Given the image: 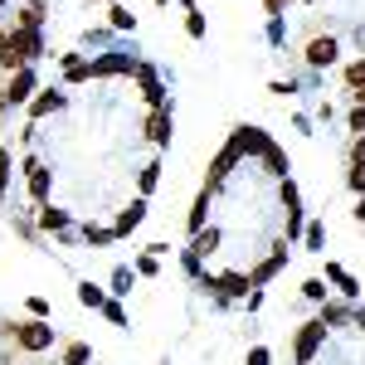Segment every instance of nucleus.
I'll use <instances>...</instances> for the list:
<instances>
[{
    "instance_id": "32",
    "label": "nucleus",
    "mask_w": 365,
    "mask_h": 365,
    "mask_svg": "<svg viewBox=\"0 0 365 365\" xmlns=\"http://www.w3.org/2000/svg\"><path fill=\"white\" fill-rule=\"evenodd\" d=\"M25 307H29V317H39V322H49V302H44V297H29Z\"/></svg>"
},
{
    "instance_id": "18",
    "label": "nucleus",
    "mask_w": 365,
    "mask_h": 365,
    "mask_svg": "<svg viewBox=\"0 0 365 365\" xmlns=\"http://www.w3.org/2000/svg\"><path fill=\"white\" fill-rule=\"evenodd\" d=\"M63 73H68V83H83V78H93V58L63 54Z\"/></svg>"
},
{
    "instance_id": "2",
    "label": "nucleus",
    "mask_w": 365,
    "mask_h": 365,
    "mask_svg": "<svg viewBox=\"0 0 365 365\" xmlns=\"http://www.w3.org/2000/svg\"><path fill=\"white\" fill-rule=\"evenodd\" d=\"M322 341H327V322H322V317H317V322H302V331H297V341H292V356H297V365H312V361H317Z\"/></svg>"
},
{
    "instance_id": "1",
    "label": "nucleus",
    "mask_w": 365,
    "mask_h": 365,
    "mask_svg": "<svg viewBox=\"0 0 365 365\" xmlns=\"http://www.w3.org/2000/svg\"><path fill=\"white\" fill-rule=\"evenodd\" d=\"M5 336H15L20 351H49V346H54V327L39 322V317H29V322H20V327H5Z\"/></svg>"
},
{
    "instance_id": "39",
    "label": "nucleus",
    "mask_w": 365,
    "mask_h": 365,
    "mask_svg": "<svg viewBox=\"0 0 365 365\" xmlns=\"http://www.w3.org/2000/svg\"><path fill=\"white\" fill-rule=\"evenodd\" d=\"M356 220H361V225H365V195H361V205H356Z\"/></svg>"
},
{
    "instance_id": "20",
    "label": "nucleus",
    "mask_w": 365,
    "mask_h": 365,
    "mask_svg": "<svg viewBox=\"0 0 365 365\" xmlns=\"http://www.w3.org/2000/svg\"><path fill=\"white\" fill-rule=\"evenodd\" d=\"M78 302H83V307H108V297H103L98 282H78Z\"/></svg>"
},
{
    "instance_id": "37",
    "label": "nucleus",
    "mask_w": 365,
    "mask_h": 365,
    "mask_svg": "<svg viewBox=\"0 0 365 365\" xmlns=\"http://www.w3.org/2000/svg\"><path fill=\"white\" fill-rule=\"evenodd\" d=\"M263 10H268L273 20H282V10H287V0H263Z\"/></svg>"
},
{
    "instance_id": "29",
    "label": "nucleus",
    "mask_w": 365,
    "mask_h": 365,
    "mask_svg": "<svg viewBox=\"0 0 365 365\" xmlns=\"http://www.w3.org/2000/svg\"><path fill=\"white\" fill-rule=\"evenodd\" d=\"M83 239H88V244H113L117 229H93V225H88V229H83Z\"/></svg>"
},
{
    "instance_id": "28",
    "label": "nucleus",
    "mask_w": 365,
    "mask_h": 365,
    "mask_svg": "<svg viewBox=\"0 0 365 365\" xmlns=\"http://www.w3.org/2000/svg\"><path fill=\"white\" fill-rule=\"evenodd\" d=\"M322 244H327V225H307V249L322 253Z\"/></svg>"
},
{
    "instance_id": "15",
    "label": "nucleus",
    "mask_w": 365,
    "mask_h": 365,
    "mask_svg": "<svg viewBox=\"0 0 365 365\" xmlns=\"http://www.w3.org/2000/svg\"><path fill=\"white\" fill-rule=\"evenodd\" d=\"M25 170H29V195H34V200H44V195H49V170L39 166L34 156L25 161Z\"/></svg>"
},
{
    "instance_id": "6",
    "label": "nucleus",
    "mask_w": 365,
    "mask_h": 365,
    "mask_svg": "<svg viewBox=\"0 0 365 365\" xmlns=\"http://www.w3.org/2000/svg\"><path fill=\"white\" fill-rule=\"evenodd\" d=\"M10 44L20 49V58H25V63L44 54V39H39V29H10Z\"/></svg>"
},
{
    "instance_id": "44",
    "label": "nucleus",
    "mask_w": 365,
    "mask_h": 365,
    "mask_svg": "<svg viewBox=\"0 0 365 365\" xmlns=\"http://www.w3.org/2000/svg\"><path fill=\"white\" fill-rule=\"evenodd\" d=\"M0 10H5V0H0Z\"/></svg>"
},
{
    "instance_id": "3",
    "label": "nucleus",
    "mask_w": 365,
    "mask_h": 365,
    "mask_svg": "<svg viewBox=\"0 0 365 365\" xmlns=\"http://www.w3.org/2000/svg\"><path fill=\"white\" fill-rule=\"evenodd\" d=\"M234 166H239V146L229 141L225 151H220V156L210 161V175H205V190H220V185H225V175H229Z\"/></svg>"
},
{
    "instance_id": "7",
    "label": "nucleus",
    "mask_w": 365,
    "mask_h": 365,
    "mask_svg": "<svg viewBox=\"0 0 365 365\" xmlns=\"http://www.w3.org/2000/svg\"><path fill=\"white\" fill-rule=\"evenodd\" d=\"M108 73H137V63L127 54H103V58H93V78H108Z\"/></svg>"
},
{
    "instance_id": "5",
    "label": "nucleus",
    "mask_w": 365,
    "mask_h": 365,
    "mask_svg": "<svg viewBox=\"0 0 365 365\" xmlns=\"http://www.w3.org/2000/svg\"><path fill=\"white\" fill-rule=\"evenodd\" d=\"M137 78H141V98L161 113V108H166V83L156 78V68H151V63H137Z\"/></svg>"
},
{
    "instance_id": "41",
    "label": "nucleus",
    "mask_w": 365,
    "mask_h": 365,
    "mask_svg": "<svg viewBox=\"0 0 365 365\" xmlns=\"http://www.w3.org/2000/svg\"><path fill=\"white\" fill-rule=\"evenodd\" d=\"M356 103H361V108H365V88H361V93H356Z\"/></svg>"
},
{
    "instance_id": "35",
    "label": "nucleus",
    "mask_w": 365,
    "mask_h": 365,
    "mask_svg": "<svg viewBox=\"0 0 365 365\" xmlns=\"http://www.w3.org/2000/svg\"><path fill=\"white\" fill-rule=\"evenodd\" d=\"M137 273H141V278H151V273H156V253H141V258H137Z\"/></svg>"
},
{
    "instance_id": "36",
    "label": "nucleus",
    "mask_w": 365,
    "mask_h": 365,
    "mask_svg": "<svg viewBox=\"0 0 365 365\" xmlns=\"http://www.w3.org/2000/svg\"><path fill=\"white\" fill-rule=\"evenodd\" d=\"M351 166H365V137H356V146H351Z\"/></svg>"
},
{
    "instance_id": "43",
    "label": "nucleus",
    "mask_w": 365,
    "mask_h": 365,
    "mask_svg": "<svg viewBox=\"0 0 365 365\" xmlns=\"http://www.w3.org/2000/svg\"><path fill=\"white\" fill-rule=\"evenodd\" d=\"M5 39H10V34H5V29H0V44H5Z\"/></svg>"
},
{
    "instance_id": "42",
    "label": "nucleus",
    "mask_w": 365,
    "mask_h": 365,
    "mask_svg": "<svg viewBox=\"0 0 365 365\" xmlns=\"http://www.w3.org/2000/svg\"><path fill=\"white\" fill-rule=\"evenodd\" d=\"M0 195H5V170H0Z\"/></svg>"
},
{
    "instance_id": "27",
    "label": "nucleus",
    "mask_w": 365,
    "mask_h": 365,
    "mask_svg": "<svg viewBox=\"0 0 365 365\" xmlns=\"http://www.w3.org/2000/svg\"><path fill=\"white\" fill-rule=\"evenodd\" d=\"M185 34H190V39H205V15H200V10L185 15Z\"/></svg>"
},
{
    "instance_id": "19",
    "label": "nucleus",
    "mask_w": 365,
    "mask_h": 365,
    "mask_svg": "<svg viewBox=\"0 0 365 365\" xmlns=\"http://www.w3.org/2000/svg\"><path fill=\"white\" fill-rule=\"evenodd\" d=\"M263 161H268V175H278V180H287V156H282V146H273V141H268Z\"/></svg>"
},
{
    "instance_id": "16",
    "label": "nucleus",
    "mask_w": 365,
    "mask_h": 365,
    "mask_svg": "<svg viewBox=\"0 0 365 365\" xmlns=\"http://www.w3.org/2000/svg\"><path fill=\"white\" fill-rule=\"evenodd\" d=\"M63 108V93H39V98H29V117H49V113H58Z\"/></svg>"
},
{
    "instance_id": "9",
    "label": "nucleus",
    "mask_w": 365,
    "mask_h": 365,
    "mask_svg": "<svg viewBox=\"0 0 365 365\" xmlns=\"http://www.w3.org/2000/svg\"><path fill=\"white\" fill-rule=\"evenodd\" d=\"M282 263H287V244H282L278 253H268V258H263V263H258V268H253V273H249V282H253V287H263V282L273 278V273H278Z\"/></svg>"
},
{
    "instance_id": "11",
    "label": "nucleus",
    "mask_w": 365,
    "mask_h": 365,
    "mask_svg": "<svg viewBox=\"0 0 365 365\" xmlns=\"http://www.w3.org/2000/svg\"><path fill=\"white\" fill-rule=\"evenodd\" d=\"M220 239H225V234H220L215 225H210V229H195V239H190V253H195V258H210V253L220 249Z\"/></svg>"
},
{
    "instance_id": "22",
    "label": "nucleus",
    "mask_w": 365,
    "mask_h": 365,
    "mask_svg": "<svg viewBox=\"0 0 365 365\" xmlns=\"http://www.w3.org/2000/svg\"><path fill=\"white\" fill-rule=\"evenodd\" d=\"M346 317H351V307H346V302H322V322H327V327H341Z\"/></svg>"
},
{
    "instance_id": "17",
    "label": "nucleus",
    "mask_w": 365,
    "mask_h": 365,
    "mask_svg": "<svg viewBox=\"0 0 365 365\" xmlns=\"http://www.w3.org/2000/svg\"><path fill=\"white\" fill-rule=\"evenodd\" d=\"M249 287H253V282L244 278V273H225L215 292H220V297H249Z\"/></svg>"
},
{
    "instance_id": "4",
    "label": "nucleus",
    "mask_w": 365,
    "mask_h": 365,
    "mask_svg": "<svg viewBox=\"0 0 365 365\" xmlns=\"http://www.w3.org/2000/svg\"><path fill=\"white\" fill-rule=\"evenodd\" d=\"M234 146H239V156H263L268 151V132L263 127H234Z\"/></svg>"
},
{
    "instance_id": "12",
    "label": "nucleus",
    "mask_w": 365,
    "mask_h": 365,
    "mask_svg": "<svg viewBox=\"0 0 365 365\" xmlns=\"http://www.w3.org/2000/svg\"><path fill=\"white\" fill-rule=\"evenodd\" d=\"M327 282H336V292H341V297H361V282L351 278V273H346L341 263H327Z\"/></svg>"
},
{
    "instance_id": "38",
    "label": "nucleus",
    "mask_w": 365,
    "mask_h": 365,
    "mask_svg": "<svg viewBox=\"0 0 365 365\" xmlns=\"http://www.w3.org/2000/svg\"><path fill=\"white\" fill-rule=\"evenodd\" d=\"M249 365H268V351H263V346H253V351H249Z\"/></svg>"
},
{
    "instance_id": "34",
    "label": "nucleus",
    "mask_w": 365,
    "mask_h": 365,
    "mask_svg": "<svg viewBox=\"0 0 365 365\" xmlns=\"http://www.w3.org/2000/svg\"><path fill=\"white\" fill-rule=\"evenodd\" d=\"M156 180H161V166H146V170H141V190H156Z\"/></svg>"
},
{
    "instance_id": "8",
    "label": "nucleus",
    "mask_w": 365,
    "mask_h": 365,
    "mask_svg": "<svg viewBox=\"0 0 365 365\" xmlns=\"http://www.w3.org/2000/svg\"><path fill=\"white\" fill-rule=\"evenodd\" d=\"M307 63L312 68H331V63H336V39H331V34H327V39H312L307 44Z\"/></svg>"
},
{
    "instance_id": "26",
    "label": "nucleus",
    "mask_w": 365,
    "mask_h": 365,
    "mask_svg": "<svg viewBox=\"0 0 365 365\" xmlns=\"http://www.w3.org/2000/svg\"><path fill=\"white\" fill-rule=\"evenodd\" d=\"M346 83H351V93H361V88H365V58H356V63L346 68Z\"/></svg>"
},
{
    "instance_id": "40",
    "label": "nucleus",
    "mask_w": 365,
    "mask_h": 365,
    "mask_svg": "<svg viewBox=\"0 0 365 365\" xmlns=\"http://www.w3.org/2000/svg\"><path fill=\"white\" fill-rule=\"evenodd\" d=\"M356 327H361V331H365V307H361V312H356Z\"/></svg>"
},
{
    "instance_id": "14",
    "label": "nucleus",
    "mask_w": 365,
    "mask_h": 365,
    "mask_svg": "<svg viewBox=\"0 0 365 365\" xmlns=\"http://www.w3.org/2000/svg\"><path fill=\"white\" fill-rule=\"evenodd\" d=\"M29 93H34V73L20 68V73L10 78V88H5V98H10V103H29Z\"/></svg>"
},
{
    "instance_id": "31",
    "label": "nucleus",
    "mask_w": 365,
    "mask_h": 365,
    "mask_svg": "<svg viewBox=\"0 0 365 365\" xmlns=\"http://www.w3.org/2000/svg\"><path fill=\"white\" fill-rule=\"evenodd\" d=\"M346 122H351V132H356V137H365V108H361V103L351 108V117H346Z\"/></svg>"
},
{
    "instance_id": "30",
    "label": "nucleus",
    "mask_w": 365,
    "mask_h": 365,
    "mask_svg": "<svg viewBox=\"0 0 365 365\" xmlns=\"http://www.w3.org/2000/svg\"><path fill=\"white\" fill-rule=\"evenodd\" d=\"M113 292H117V297L132 292V268H117V273H113Z\"/></svg>"
},
{
    "instance_id": "23",
    "label": "nucleus",
    "mask_w": 365,
    "mask_h": 365,
    "mask_svg": "<svg viewBox=\"0 0 365 365\" xmlns=\"http://www.w3.org/2000/svg\"><path fill=\"white\" fill-rule=\"evenodd\" d=\"M39 225H44V229H68V215L54 210V205H44V210H39Z\"/></svg>"
},
{
    "instance_id": "10",
    "label": "nucleus",
    "mask_w": 365,
    "mask_h": 365,
    "mask_svg": "<svg viewBox=\"0 0 365 365\" xmlns=\"http://www.w3.org/2000/svg\"><path fill=\"white\" fill-rule=\"evenodd\" d=\"M141 220H146V200H132V205H127V210L117 215V225H113V229H117V239H122V234H132Z\"/></svg>"
},
{
    "instance_id": "13",
    "label": "nucleus",
    "mask_w": 365,
    "mask_h": 365,
    "mask_svg": "<svg viewBox=\"0 0 365 365\" xmlns=\"http://www.w3.org/2000/svg\"><path fill=\"white\" fill-rule=\"evenodd\" d=\"M146 137L156 141V146H170V108L151 113V122H146Z\"/></svg>"
},
{
    "instance_id": "21",
    "label": "nucleus",
    "mask_w": 365,
    "mask_h": 365,
    "mask_svg": "<svg viewBox=\"0 0 365 365\" xmlns=\"http://www.w3.org/2000/svg\"><path fill=\"white\" fill-rule=\"evenodd\" d=\"M93 361V351H88L83 341H68V346H63V365H88Z\"/></svg>"
},
{
    "instance_id": "24",
    "label": "nucleus",
    "mask_w": 365,
    "mask_h": 365,
    "mask_svg": "<svg viewBox=\"0 0 365 365\" xmlns=\"http://www.w3.org/2000/svg\"><path fill=\"white\" fill-rule=\"evenodd\" d=\"M302 297H307V302H327V282L307 278V282H302Z\"/></svg>"
},
{
    "instance_id": "25",
    "label": "nucleus",
    "mask_w": 365,
    "mask_h": 365,
    "mask_svg": "<svg viewBox=\"0 0 365 365\" xmlns=\"http://www.w3.org/2000/svg\"><path fill=\"white\" fill-rule=\"evenodd\" d=\"M108 15H113V29H132V25H137V15H132L127 5H113Z\"/></svg>"
},
{
    "instance_id": "33",
    "label": "nucleus",
    "mask_w": 365,
    "mask_h": 365,
    "mask_svg": "<svg viewBox=\"0 0 365 365\" xmlns=\"http://www.w3.org/2000/svg\"><path fill=\"white\" fill-rule=\"evenodd\" d=\"M103 312H108V322H113V327H127V312H122V302H108Z\"/></svg>"
}]
</instances>
